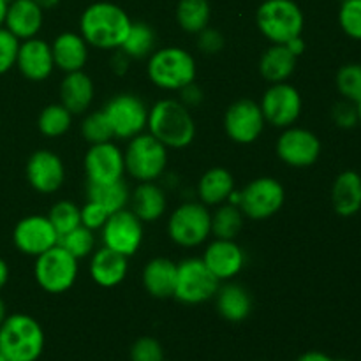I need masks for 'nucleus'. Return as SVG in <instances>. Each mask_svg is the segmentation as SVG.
Listing matches in <instances>:
<instances>
[{
  "mask_svg": "<svg viewBox=\"0 0 361 361\" xmlns=\"http://www.w3.org/2000/svg\"><path fill=\"white\" fill-rule=\"evenodd\" d=\"M133 20L113 2H94L81 13L80 34L88 46L99 49H120Z\"/></svg>",
  "mask_w": 361,
  "mask_h": 361,
  "instance_id": "obj_1",
  "label": "nucleus"
},
{
  "mask_svg": "<svg viewBox=\"0 0 361 361\" xmlns=\"http://www.w3.org/2000/svg\"><path fill=\"white\" fill-rule=\"evenodd\" d=\"M148 130L166 148H187L196 137V122L187 106L176 99H161L148 109Z\"/></svg>",
  "mask_w": 361,
  "mask_h": 361,
  "instance_id": "obj_2",
  "label": "nucleus"
},
{
  "mask_svg": "<svg viewBox=\"0 0 361 361\" xmlns=\"http://www.w3.org/2000/svg\"><path fill=\"white\" fill-rule=\"evenodd\" d=\"M44 344V330L28 314H11L0 326V355L7 361H37Z\"/></svg>",
  "mask_w": 361,
  "mask_h": 361,
  "instance_id": "obj_3",
  "label": "nucleus"
},
{
  "mask_svg": "<svg viewBox=\"0 0 361 361\" xmlns=\"http://www.w3.org/2000/svg\"><path fill=\"white\" fill-rule=\"evenodd\" d=\"M196 60L187 49L178 46L161 48L148 56L147 74L155 87L169 92H180L196 81Z\"/></svg>",
  "mask_w": 361,
  "mask_h": 361,
  "instance_id": "obj_4",
  "label": "nucleus"
},
{
  "mask_svg": "<svg viewBox=\"0 0 361 361\" xmlns=\"http://www.w3.org/2000/svg\"><path fill=\"white\" fill-rule=\"evenodd\" d=\"M256 23L271 44H286L302 35L305 18L295 0H264L257 7Z\"/></svg>",
  "mask_w": 361,
  "mask_h": 361,
  "instance_id": "obj_5",
  "label": "nucleus"
},
{
  "mask_svg": "<svg viewBox=\"0 0 361 361\" xmlns=\"http://www.w3.org/2000/svg\"><path fill=\"white\" fill-rule=\"evenodd\" d=\"M123 162H126V173H129L134 180L155 182L166 171L168 148L155 140L150 133H141L127 141Z\"/></svg>",
  "mask_w": 361,
  "mask_h": 361,
  "instance_id": "obj_6",
  "label": "nucleus"
},
{
  "mask_svg": "<svg viewBox=\"0 0 361 361\" xmlns=\"http://www.w3.org/2000/svg\"><path fill=\"white\" fill-rule=\"evenodd\" d=\"M35 282L49 295H62L74 286L78 277V259L56 243L35 257Z\"/></svg>",
  "mask_w": 361,
  "mask_h": 361,
  "instance_id": "obj_7",
  "label": "nucleus"
},
{
  "mask_svg": "<svg viewBox=\"0 0 361 361\" xmlns=\"http://www.w3.org/2000/svg\"><path fill=\"white\" fill-rule=\"evenodd\" d=\"M168 235L176 245L185 249L207 242L212 235V214L207 204L194 201L180 204L169 215Z\"/></svg>",
  "mask_w": 361,
  "mask_h": 361,
  "instance_id": "obj_8",
  "label": "nucleus"
},
{
  "mask_svg": "<svg viewBox=\"0 0 361 361\" xmlns=\"http://www.w3.org/2000/svg\"><path fill=\"white\" fill-rule=\"evenodd\" d=\"M221 282L215 279L201 257H189L178 263L173 298L185 305H200L214 298Z\"/></svg>",
  "mask_w": 361,
  "mask_h": 361,
  "instance_id": "obj_9",
  "label": "nucleus"
},
{
  "mask_svg": "<svg viewBox=\"0 0 361 361\" xmlns=\"http://www.w3.org/2000/svg\"><path fill=\"white\" fill-rule=\"evenodd\" d=\"M286 201L284 187L271 176H259L238 192V207L243 217L264 221L277 214Z\"/></svg>",
  "mask_w": 361,
  "mask_h": 361,
  "instance_id": "obj_10",
  "label": "nucleus"
},
{
  "mask_svg": "<svg viewBox=\"0 0 361 361\" xmlns=\"http://www.w3.org/2000/svg\"><path fill=\"white\" fill-rule=\"evenodd\" d=\"M102 111L111 126L115 140L129 141L147 129L148 108L134 94L115 95L109 99Z\"/></svg>",
  "mask_w": 361,
  "mask_h": 361,
  "instance_id": "obj_11",
  "label": "nucleus"
},
{
  "mask_svg": "<svg viewBox=\"0 0 361 361\" xmlns=\"http://www.w3.org/2000/svg\"><path fill=\"white\" fill-rule=\"evenodd\" d=\"M101 236L104 247L130 257L140 250L143 243V222L133 210L123 208L109 215L101 228Z\"/></svg>",
  "mask_w": 361,
  "mask_h": 361,
  "instance_id": "obj_12",
  "label": "nucleus"
},
{
  "mask_svg": "<svg viewBox=\"0 0 361 361\" xmlns=\"http://www.w3.org/2000/svg\"><path fill=\"white\" fill-rule=\"evenodd\" d=\"M264 120L277 129L295 126L302 113V95L291 83H274L267 88L259 102Z\"/></svg>",
  "mask_w": 361,
  "mask_h": 361,
  "instance_id": "obj_13",
  "label": "nucleus"
},
{
  "mask_svg": "<svg viewBox=\"0 0 361 361\" xmlns=\"http://www.w3.org/2000/svg\"><path fill=\"white\" fill-rule=\"evenodd\" d=\"M279 159L291 168H310L321 155V141L312 130L303 127H286L277 140Z\"/></svg>",
  "mask_w": 361,
  "mask_h": 361,
  "instance_id": "obj_14",
  "label": "nucleus"
},
{
  "mask_svg": "<svg viewBox=\"0 0 361 361\" xmlns=\"http://www.w3.org/2000/svg\"><path fill=\"white\" fill-rule=\"evenodd\" d=\"M267 120L259 102L240 99L233 102L224 115V130L231 141L238 145H250L263 134Z\"/></svg>",
  "mask_w": 361,
  "mask_h": 361,
  "instance_id": "obj_15",
  "label": "nucleus"
},
{
  "mask_svg": "<svg viewBox=\"0 0 361 361\" xmlns=\"http://www.w3.org/2000/svg\"><path fill=\"white\" fill-rule=\"evenodd\" d=\"M13 243L25 256L37 257L59 243V233L48 215H28L14 226Z\"/></svg>",
  "mask_w": 361,
  "mask_h": 361,
  "instance_id": "obj_16",
  "label": "nucleus"
},
{
  "mask_svg": "<svg viewBox=\"0 0 361 361\" xmlns=\"http://www.w3.org/2000/svg\"><path fill=\"white\" fill-rule=\"evenodd\" d=\"M85 173L90 183H111L123 180V152L113 141L90 145L85 155Z\"/></svg>",
  "mask_w": 361,
  "mask_h": 361,
  "instance_id": "obj_17",
  "label": "nucleus"
},
{
  "mask_svg": "<svg viewBox=\"0 0 361 361\" xmlns=\"http://www.w3.org/2000/svg\"><path fill=\"white\" fill-rule=\"evenodd\" d=\"M27 180L34 190L39 194H53L62 187L66 180V168L63 162L55 152L37 150L28 157Z\"/></svg>",
  "mask_w": 361,
  "mask_h": 361,
  "instance_id": "obj_18",
  "label": "nucleus"
},
{
  "mask_svg": "<svg viewBox=\"0 0 361 361\" xmlns=\"http://www.w3.org/2000/svg\"><path fill=\"white\" fill-rule=\"evenodd\" d=\"M201 259L219 282H226L235 279L243 270L245 254L235 240L215 238L208 243Z\"/></svg>",
  "mask_w": 361,
  "mask_h": 361,
  "instance_id": "obj_19",
  "label": "nucleus"
},
{
  "mask_svg": "<svg viewBox=\"0 0 361 361\" xmlns=\"http://www.w3.org/2000/svg\"><path fill=\"white\" fill-rule=\"evenodd\" d=\"M16 67L28 81H44L55 69L51 44L39 37L25 39L20 42Z\"/></svg>",
  "mask_w": 361,
  "mask_h": 361,
  "instance_id": "obj_20",
  "label": "nucleus"
},
{
  "mask_svg": "<svg viewBox=\"0 0 361 361\" xmlns=\"http://www.w3.org/2000/svg\"><path fill=\"white\" fill-rule=\"evenodd\" d=\"M44 21V11L34 0H11L7 4V13L4 27L16 35L20 41L37 37Z\"/></svg>",
  "mask_w": 361,
  "mask_h": 361,
  "instance_id": "obj_21",
  "label": "nucleus"
},
{
  "mask_svg": "<svg viewBox=\"0 0 361 361\" xmlns=\"http://www.w3.org/2000/svg\"><path fill=\"white\" fill-rule=\"evenodd\" d=\"M129 257L115 252V250L102 247V249L94 250L90 259V277L101 288H115L122 284L129 271Z\"/></svg>",
  "mask_w": 361,
  "mask_h": 361,
  "instance_id": "obj_22",
  "label": "nucleus"
},
{
  "mask_svg": "<svg viewBox=\"0 0 361 361\" xmlns=\"http://www.w3.org/2000/svg\"><path fill=\"white\" fill-rule=\"evenodd\" d=\"M94 94V81L83 71L67 73L60 83V104L67 108V111L73 116L83 115L90 109Z\"/></svg>",
  "mask_w": 361,
  "mask_h": 361,
  "instance_id": "obj_23",
  "label": "nucleus"
},
{
  "mask_svg": "<svg viewBox=\"0 0 361 361\" xmlns=\"http://www.w3.org/2000/svg\"><path fill=\"white\" fill-rule=\"evenodd\" d=\"M53 62L62 73H76L83 71L88 60V44L81 34L76 32H62L56 35L51 44Z\"/></svg>",
  "mask_w": 361,
  "mask_h": 361,
  "instance_id": "obj_24",
  "label": "nucleus"
},
{
  "mask_svg": "<svg viewBox=\"0 0 361 361\" xmlns=\"http://www.w3.org/2000/svg\"><path fill=\"white\" fill-rule=\"evenodd\" d=\"M178 263L168 257H154L143 268V286L154 298H173L176 286Z\"/></svg>",
  "mask_w": 361,
  "mask_h": 361,
  "instance_id": "obj_25",
  "label": "nucleus"
},
{
  "mask_svg": "<svg viewBox=\"0 0 361 361\" xmlns=\"http://www.w3.org/2000/svg\"><path fill=\"white\" fill-rule=\"evenodd\" d=\"M214 298L217 312L229 323H243L252 312V296L243 286L235 282L219 286Z\"/></svg>",
  "mask_w": 361,
  "mask_h": 361,
  "instance_id": "obj_26",
  "label": "nucleus"
},
{
  "mask_svg": "<svg viewBox=\"0 0 361 361\" xmlns=\"http://www.w3.org/2000/svg\"><path fill=\"white\" fill-rule=\"evenodd\" d=\"M331 204L341 217H353L361 210V176L356 171H342L331 187Z\"/></svg>",
  "mask_w": 361,
  "mask_h": 361,
  "instance_id": "obj_27",
  "label": "nucleus"
},
{
  "mask_svg": "<svg viewBox=\"0 0 361 361\" xmlns=\"http://www.w3.org/2000/svg\"><path fill=\"white\" fill-rule=\"evenodd\" d=\"M298 56L286 44H271L259 59V74L270 85L284 83L293 76Z\"/></svg>",
  "mask_w": 361,
  "mask_h": 361,
  "instance_id": "obj_28",
  "label": "nucleus"
},
{
  "mask_svg": "<svg viewBox=\"0 0 361 361\" xmlns=\"http://www.w3.org/2000/svg\"><path fill=\"white\" fill-rule=\"evenodd\" d=\"M130 210L136 214L141 222H155L166 212V194L164 190L154 182H140L130 196Z\"/></svg>",
  "mask_w": 361,
  "mask_h": 361,
  "instance_id": "obj_29",
  "label": "nucleus"
},
{
  "mask_svg": "<svg viewBox=\"0 0 361 361\" xmlns=\"http://www.w3.org/2000/svg\"><path fill=\"white\" fill-rule=\"evenodd\" d=\"M235 192V178L226 168H210L203 173L197 183V194L201 203L207 207H219L226 203L229 196Z\"/></svg>",
  "mask_w": 361,
  "mask_h": 361,
  "instance_id": "obj_30",
  "label": "nucleus"
},
{
  "mask_svg": "<svg viewBox=\"0 0 361 361\" xmlns=\"http://www.w3.org/2000/svg\"><path fill=\"white\" fill-rule=\"evenodd\" d=\"M87 196L90 201L101 204L109 215L115 214V212L118 210H123L130 200L129 189H127L123 180H118V182H111V183L88 182Z\"/></svg>",
  "mask_w": 361,
  "mask_h": 361,
  "instance_id": "obj_31",
  "label": "nucleus"
},
{
  "mask_svg": "<svg viewBox=\"0 0 361 361\" xmlns=\"http://www.w3.org/2000/svg\"><path fill=\"white\" fill-rule=\"evenodd\" d=\"M212 7L208 0H180L176 6V21L187 34H200L208 27Z\"/></svg>",
  "mask_w": 361,
  "mask_h": 361,
  "instance_id": "obj_32",
  "label": "nucleus"
},
{
  "mask_svg": "<svg viewBox=\"0 0 361 361\" xmlns=\"http://www.w3.org/2000/svg\"><path fill=\"white\" fill-rule=\"evenodd\" d=\"M155 32L154 28L143 21H133L126 41L120 46L122 53L129 59H147L154 53Z\"/></svg>",
  "mask_w": 361,
  "mask_h": 361,
  "instance_id": "obj_33",
  "label": "nucleus"
},
{
  "mask_svg": "<svg viewBox=\"0 0 361 361\" xmlns=\"http://www.w3.org/2000/svg\"><path fill=\"white\" fill-rule=\"evenodd\" d=\"M243 226V214L238 204L229 201L219 204L215 214L212 215V235L215 238L235 240Z\"/></svg>",
  "mask_w": 361,
  "mask_h": 361,
  "instance_id": "obj_34",
  "label": "nucleus"
},
{
  "mask_svg": "<svg viewBox=\"0 0 361 361\" xmlns=\"http://www.w3.org/2000/svg\"><path fill=\"white\" fill-rule=\"evenodd\" d=\"M71 123H73V115L60 102H55L48 104L39 113L37 129L46 137H60L71 129Z\"/></svg>",
  "mask_w": 361,
  "mask_h": 361,
  "instance_id": "obj_35",
  "label": "nucleus"
},
{
  "mask_svg": "<svg viewBox=\"0 0 361 361\" xmlns=\"http://www.w3.org/2000/svg\"><path fill=\"white\" fill-rule=\"evenodd\" d=\"M59 245L63 247L71 256L76 259H83V257L94 254L95 249V235L92 229L85 228V226H78L73 231L66 233L59 238Z\"/></svg>",
  "mask_w": 361,
  "mask_h": 361,
  "instance_id": "obj_36",
  "label": "nucleus"
},
{
  "mask_svg": "<svg viewBox=\"0 0 361 361\" xmlns=\"http://www.w3.org/2000/svg\"><path fill=\"white\" fill-rule=\"evenodd\" d=\"M48 219L53 224V228H55V231L59 233L60 238V236L73 231L74 228L81 224V208L76 203H73V201L62 200L49 208Z\"/></svg>",
  "mask_w": 361,
  "mask_h": 361,
  "instance_id": "obj_37",
  "label": "nucleus"
},
{
  "mask_svg": "<svg viewBox=\"0 0 361 361\" xmlns=\"http://www.w3.org/2000/svg\"><path fill=\"white\" fill-rule=\"evenodd\" d=\"M338 92L345 101L356 102L361 101V63H345L338 69L335 78Z\"/></svg>",
  "mask_w": 361,
  "mask_h": 361,
  "instance_id": "obj_38",
  "label": "nucleus"
},
{
  "mask_svg": "<svg viewBox=\"0 0 361 361\" xmlns=\"http://www.w3.org/2000/svg\"><path fill=\"white\" fill-rule=\"evenodd\" d=\"M81 134H83V137L90 145L106 143V141L115 140L111 126H109L102 109L101 111H92L85 116L83 122H81Z\"/></svg>",
  "mask_w": 361,
  "mask_h": 361,
  "instance_id": "obj_39",
  "label": "nucleus"
},
{
  "mask_svg": "<svg viewBox=\"0 0 361 361\" xmlns=\"http://www.w3.org/2000/svg\"><path fill=\"white\" fill-rule=\"evenodd\" d=\"M338 25L348 37L361 41V0H344L338 9Z\"/></svg>",
  "mask_w": 361,
  "mask_h": 361,
  "instance_id": "obj_40",
  "label": "nucleus"
},
{
  "mask_svg": "<svg viewBox=\"0 0 361 361\" xmlns=\"http://www.w3.org/2000/svg\"><path fill=\"white\" fill-rule=\"evenodd\" d=\"M130 361H164V348L154 337H140L129 353Z\"/></svg>",
  "mask_w": 361,
  "mask_h": 361,
  "instance_id": "obj_41",
  "label": "nucleus"
},
{
  "mask_svg": "<svg viewBox=\"0 0 361 361\" xmlns=\"http://www.w3.org/2000/svg\"><path fill=\"white\" fill-rule=\"evenodd\" d=\"M20 39L11 34L6 27H0V74H6L16 66Z\"/></svg>",
  "mask_w": 361,
  "mask_h": 361,
  "instance_id": "obj_42",
  "label": "nucleus"
},
{
  "mask_svg": "<svg viewBox=\"0 0 361 361\" xmlns=\"http://www.w3.org/2000/svg\"><path fill=\"white\" fill-rule=\"evenodd\" d=\"M109 214L101 207V204L94 203V201L88 200L87 203L81 207V226L92 229V231H97L104 226V222L108 221Z\"/></svg>",
  "mask_w": 361,
  "mask_h": 361,
  "instance_id": "obj_43",
  "label": "nucleus"
},
{
  "mask_svg": "<svg viewBox=\"0 0 361 361\" xmlns=\"http://www.w3.org/2000/svg\"><path fill=\"white\" fill-rule=\"evenodd\" d=\"M197 46L207 55H215V53H219L224 48V37H222L219 30L207 27L197 34Z\"/></svg>",
  "mask_w": 361,
  "mask_h": 361,
  "instance_id": "obj_44",
  "label": "nucleus"
},
{
  "mask_svg": "<svg viewBox=\"0 0 361 361\" xmlns=\"http://www.w3.org/2000/svg\"><path fill=\"white\" fill-rule=\"evenodd\" d=\"M334 118L337 122L338 127H344V129H351L358 123V115H356V106L353 102L345 101L341 104L335 106L334 109Z\"/></svg>",
  "mask_w": 361,
  "mask_h": 361,
  "instance_id": "obj_45",
  "label": "nucleus"
},
{
  "mask_svg": "<svg viewBox=\"0 0 361 361\" xmlns=\"http://www.w3.org/2000/svg\"><path fill=\"white\" fill-rule=\"evenodd\" d=\"M180 92H182L180 102H182L183 106H187L189 109L196 108V106H200L201 101H203V90L197 87L196 81H192V83H189L187 87H183Z\"/></svg>",
  "mask_w": 361,
  "mask_h": 361,
  "instance_id": "obj_46",
  "label": "nucleus"
},
{
  "mask_svg": "<svg viewBox=\"0 0 361 361\" xmlns=\"http://www.w3.org/2000/svg\"><path fill=\"white\" fill-rule=\"evenodd\" d=\"M295 361H337V360H334L331 356H328L326 353L309 351V353H303V355H300Z\"/></svg>",
  "mask_w": 361,
  "mask_h": 361,
  "instance_id": "obj_47",
  "label": "nucleus"
},
{
  "mask_svg": "<svg viewBox=\"0 0 361 361\" xmlns=\"http://www.w3.org/2000/svg\"><path fill=\"white\" fill-rule=\"evenodd\" d=\"M286 46H288L289 51H291L293 55H296V56H300L303 51H305V41L302 39V35H300V37L291 39L289 42H286Z\"/></svg>",
  "mask_w": 361,
  "mask_h": 361,
  "instance_id": "obj_48",
  "label": "nucleus"
},
{
  "mask_svg": "<svg viewBox=\"0 0 361 361\" xmlns=\"http://www.w3.org/2000/svg\"><path fill=\"white\" fill-rule=\"evenodd\" d=\"M7 281H9V267H7L6 261L0 257V291H2L4 286L7 284Z\"/></svg>",
  "mask_w": 361,
  "mask_h": 361,
  "instance_id": "obj_49",
  "label": "nucleus"
},
{
  "mask_svg": "<svg viewBox=\"0 0 361 361\" xmlns=\"http://www.w3.org/2000/svg\"><path fill=\"white\" fill-rule=\"evenodd\" d=\"M34 2L37 4L42 11H46V9H53V7L59 6L60 0H34Z\"/></svg>",
  "mask_w": 361,
  "mask_h": 361,
  "instance_id": "obj_50",
  "label": "nucleus"
},
{
  "mask_svg": "<svg viewBox=\"0 0 361 361\" xmlns=\"http://www.w3.org/2000/svg\"><path fill=\"white\" fill-rule=\"evenodd\" d=\"M7 0H0V27H4V21H6V13H7Z\"/></svg>",
  "mask_w": 361,
  "mask_h": 361,
  "instance_id": "obj_51",
  "label": "nucleus"
},
{
  "mask_svg": "<svg viewBox=\"0 0 361 361\" xmlns=\"http://www.w3.org/2000/svg\"><path fill=\"white\" fill-rule=\"evenodd\" d=\"M7 317V309H6V303H4V300L0 298V326H2V323L6 321Z\"/></svg>",
  "mask_w": 361,
  "mask_h": 361,
  "instance_id": "obj_52",
  "label": "nucleus"
},
{
  "mask_svg": "<svg viewBox=\"0 0 361 361\" xmlns=\"http://www.w3.org/2000/svg\"><path fill=\"white\" fill-rule=\"evenodd\" d=\"M356 115H358V123H361V101L356 102Z\"/></svg>",
  "mask_w": 361,
  "mask_h": 361,
  "instance_id": "obj_53",
  "label": "nucleus"
},
{
  "mask_svg": "<svg viewBox=\"0 0 361 361\" xmlns=\"http://www.w3.org/2000/svg\"><path fill=\"white\" fill-rule=\"evenodd\" d=\"M0 361H7V360H6V358H4V356H2V355H0Z\"/></svg>",
  "mask_w": 361,
  "mask_h": 361,
  "instance_id": "obj_54",
  "label": "nucleus"
},
{
  "mask_svg": "<svg viewBox=\"0 0 361 361\" xmlns=\"http://www.w3.org/2000/svg\"><path fill=\"white\" fill-rule=\"evenodd\" d=\"M337 361H345V360H337Z\"/></svg>",
  "mask_w": 361,
  "mask_h": 361,
  "instance_id": "obj_55",
  "label": "nucleus"
},
{
  "mask_svg": "<svg viewBox=\"0 0 361 361\" xmlns=\"http://www.w3.org/2000/svg\"><path fill=\"white\" fill-rule=\"evenodd\" d=\"M341 2H344V0H341Z\"/></svg>",
  "mask_w": 361,
  "mask_h": 361,
  "instance_id": "obj_56",
  "label": "nucleus"
},
{
  "mask_svg": "<svg viewBox=\"0 0 361 361\" xmlns=\"http://www.w3.org/2000/svg\"><path fill=\"white\" fill-rule=\"evenodd\" d=\"M7 2H11V0H7Z\"/></svg>",
  "mask_w": 361,
  "mask_h": 361,
  "instance_id": "obj_57",
  "label": "nucleus"
}]
</instances>
